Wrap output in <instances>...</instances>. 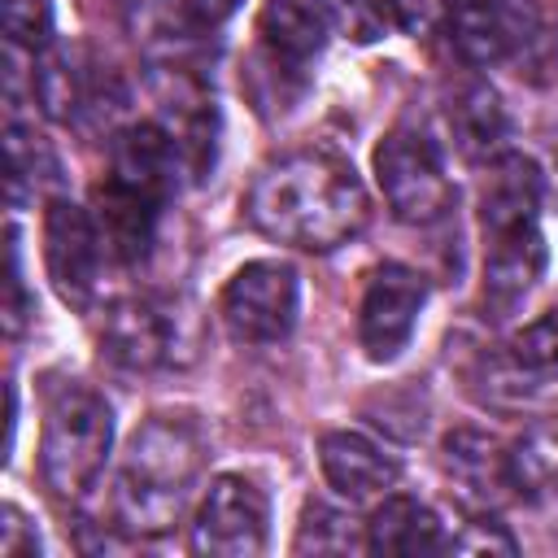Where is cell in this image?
<instances>
[{
    "label": "cell",
    "mask_w": 558,
    "mask_h": 558,
    "mask_svg": "<svg viewBox=\"0 0 558 558\" xmlns=\"http://www.w3.org/2000/svg\"><path fill=\"white\" fill-rule=\"evenodd\" d=\"M9 140H4V148H9V196H13V205L26 196V187L35 192V183L44 179V170L52 174L57 170V161H52V153L39 144V135H31V131H22L17 122H9V131H4Z\"/></svg>",
    "instance_id": "cell-23"
},
{
    "label": "cell",
    "mask_w": 558,
    "mask_h": 558,
    "mask_svg": "<svg viewBox=\"0 0 558 558\" xmlns=\"http://www.w3.org/2000/svg\"><path fill=\"white\" fill-rule=\"evenodd\" d=\"M423 305H427L423 275L401 266V262H384L371 275L362 310H357V340H362L366 357L371 362H392L410 344Z\"/></svg>",
    "instance_id": "cell-9"
},
{
    "label": "cell",
    "mask_w": 558,
    "mask_h": 558,
    "mask_svg": "<svg viewBox=\"0 0 558 558\" xmlns=\"http://www.w3.org/2000/svg\"><path fill=\"white\" fill-rule=\"evenodd\" d=\"M39 554V536L26 527V514L17 506H4V523H0V558H35Z\"/></svg>",
    "instance_id": "cell-29"
},
{
    "label": "cell",
    "mask_w": 558,
    "mask_h": 558,
    "mask_svg": "<svg viewBox=\"0 0 558 558\" xmlns=\"http://www.w3.org/2000/svg\"><path fill=\"white\" fill-rule=\"evenodd\" d=\"M436 9H440V0H388V13L401 31H427Z\"/></svg>",
    "instance_id": "cell-30"
},
{
    "label": "cell",
    "mask_w": 558,
    "mask_h": 558,
    "mask_svg": "<svg viewBox=\"0 0 558 558\" xmlns=\"http://www.w3.org/2000/svg\"><path fill=\"white\" fill-rule=\"evenodd\" d=\"M301 283L288 262H248L222 288V323L244 344H275L296 327Z\"/></svg>",
    "instance_id": "cell-6"
},
{
    "label": "cell",
    "mask_w": 558,
    "mask_h": 558,
    "mask_svg": "<svg viewBox=\"0 0 558 558\" xmlns=\"http://www.w3.org/2000/svg\"><path fill=\"white\" fill-rule=\"evenodd\" d=\"M4 35L13 48L44 52L52 44V0H4Z\"/></svg>",
    "instance_id": "cell-25"
},
{
    "label": "cell",
    "mask_w": 558,
    "mask_h": 558,
    "mask_svg": "<svg viewBox=\"0 0 558 558\" xmlns=\"http://www.w3.org/2000/svg\"><path fill=\"white\" fill-rule=\"evenodd\" d=\"M270 506L266 493L244 475H218L196 510L192 549L205 558H257L266 549Z\"/></svg>",
    "instance_id": "cell-7"
},
{
    "label": "cell",
    "mask_w": 558,
    "mask_h": 558,
    "mask_svg": "<svg viewBox=\"0 0 558 558\" xmlns=\"http://www.w3.org/2000/svg\"><path fill=\"white\" fill-rule=\"evenodd\" d=\"M161 205L157 196L148 192H135V187H122L105 174V183L96 187V227L105 235V248L118 257V262H140L157 235V218H161Z\"/></svg>",
    "instance_id": "cell-15"
},
{
    "label": "cell",
    "mask_w": 558,
    "mask_h": 558,
    "mask_svg": "<svg viewBox=\"0 0 558 558\" xmlns=\"http://www.w3.org/2000/svg\"><path fill=\"white\" fill-rule=\"evenodd\" d=\"M449 39L471 65H497L536 35L532 0H445Z\"/></svg>",
    "instance_id": "cell-10"
},
{
    "label": "cell",
    "mask_w": 558,
    "mask_h": 558,
    "mask_svg": "<svg viewBox=\"0 0 558 558\" xmlns=\"http://www.w3.org/2000/svg\"><path fill=\"white\" fill-rule=\"evenodd\" d=\"M541 196L545 179L532 157L523 153H501L493 157L480 192V222L484 227H506V222H532L541 218Z\"/></svg>",
    "instance_id": "cell-16"
},
{
    "label": "cell",
    "mask_w": 558,
    "mask_h": 558,
    "mask_svg": "<svg viewBox=\"0 0 558 558\" xmlns=\"http://www.w3.org/2000/svg\"><path fill=\"white\" fill-rule=\"evenodd\" d=\"M248 222L292 248H336L366 227V187L353 166L327 148H296L275 157L244 196Z\"/></svg>",
    "instance_id": "cell-1"
},
{
    "label": "cell",
    "mask_w": 558,
    "mask_h": 558,
    "mask_svg": "<svg viewBox=\"0 0 558 558\" xmlns=\"http://www.w3.org/2000/svg\"><path fill=\"white\" fill-rule=\"evenodd\" d=\"M109 445H113V414L105 397H96L83 384L57 388L39 436V471L52 497L78 501L105 471Z\"/></svg>",
    "instance_id": "cell-3"
},
{
    "label": "cell",
    "mask_w": 558,
    "mask_h": 558,
    "mask_svg": "<svg viewBox=\"0 0 558 558\" xmlns=\"http://www.w3.org/2000/svg\"><path fill=\"white\" fill-rule=\"evenodd\" d=\"M371 554H436L449 549L440 519L414 497H384V506L366 523Z\"/></svg>",
    "instance_id": "cell-17"
},
{
    "label": "cell",
    "mask_w": 558,
    "mask_h": 558,
    "mask_svg": "<svg viewBox=\"0 0 558 558\" xmlns=\"http://www.w3.org/2000/svg\"><path fill=\"white\" fill-rule=\"evenodd\" d=\"M318 462H323L327 484L349 501L388 497V488L401 475L397 458L362 432H327L323 445H318Z\"/></svg>",
    "instance_id": "cell-13"
},
{
    "label": "cell",
    "mask_w": 558,
    "mask_h": 558,
    "mask_svg": "<svg viewBox=\"0 0 558 558\" xmlns=\"http://www.w3.org/2000/svg\"><path fill=\"white\" fill-rule=\"evenodd\" d=\"M31 314H35V296H26V283H22V248H17V231L9 227V305H4L9 336H17Z\"/></svg>",
    "instance_id": "cell-27"
},
{
    "label": "cell",
    "mask_w": 558,
    "mask_h": 558,
    "mask_svg": "<svg viewBox=\"0 0 558 558\" xmlns=\"http://www.w3.org/2000/svg\"><path fill=\"white\" fill-rule=\"evenodd\" d=\"M375 179L401 222L427 227L453 209V179L445 174L440 148L414 126H397L384 135V144L375 148Z\"/></svg>",
    "instance_id": "cell-5"
},
{
    "label": "cell",
    "mask_w": 558,
    "mask_h": 558,
    "mask_svg": "<svg viewBox=\"0 0 558 558\" xmlns=\"http://www.w3.org/2000/svg\"><path fill=\"white\" fill-rule=\"evenodd\" d=\"M35 96L44 105V113L70 122L78 118V109L87 105V83H83V70L65 57V52H39V70H35Z\"/></svg>",
    "instance_id": "cell-22"
},
{
    "label": "cell",
    "mask_w": 558,
    "mask_h": 558,
    "mask_svg": "<svg viewBox=\"0 0 558 558\" xmlns=\"http://www.w3.org/2000/svg\"><path fill=\"white\" fill-rule=\"evenodd\" d=\"M449 131H453V144L466 153V157H488L501 148L510 122H506V109H501V96L471 78L462 83L453 96H449Z\"/></svg>",
    "instance_id": "cell-18"
},
{
    "label": "cell",
    "mask_w": 558,
    "mask_h": 558,
    "mask_svg": "<svg viewBox=\"0 0 558 558\" xmlns=\"http://www.w3.org/2000/svg\"><path fill=\"white\" fill-rule=\"evenodd\" d=\"M179 323L157 301H118L100 323V353L122 371H157L174 362Z\"/></svg>",
    "instance_id": "cell-12"
},
{
    "label": "cell",
    "mask_w": 558,
    "mask_h": 558,
    "mask_svg": "<svg viewBox=\"0 0 558 558\" xmlns=\"http://www.w3.org/2000/svg\"><path fill=\"white\" fill-rule=\"evenodd\" d=\"M201 462H205V445L187 418L153 414L144 427H135L118 466V488H113L122 527L140 536L170 532L192 497Z\"/></svg>",
    "instance_id": "cell-2"
},
{
    "label": "cell",
    "mask_w": 558,
    "mask_h": 558,
    "mask_svg": "<svg viewBox=\"0 0 558 558\" xmlns=\"http://www.w3.org/2000/svg\"><path fill=\"white\" fill-rule=\"evenodd\" d=\"M327 26L305 0H266L257 13V61L253 87L262 105H292L305 92L310 65L323 52Z\"/></svg>",
    "instance_id": "cell-4"
},
{
    "label": "cell",
    "mask_w": 558,
    "mask_h": 558,
    "mask_svg": "<svg viewBox=\"0 0 558 558\" xmlns=\"http://www.w3.org/2000/svg\"><path fill=\"white\" fill-rule=\"evenodd\" d=\"M449 549H458V554H514L519 545H514V536L506 532V523H497V519H475V523L462 527V536L449 541Z\"/></svg>",
    "instance_id": "cell-26"
},
{
    "label": "cell",
    "mask_w": 558,
    "mask_h": 558,
    "mask_svg": "<svg viewBox=\"0 0 558 558\" xmlns=\"http://www.w3.org/2000/svg\"><path fill=\"white\" fill-rule=\"evenodd\" d=\"M105 235L96 218L74 201H52L44 214V262L48 279L70 305H87L100 288V262H105Z\"/></svg>",
    "instance_id": "cell-8"
},
{
    "label": "cell",
    "mask_w": 558,
    "mask_h": 558,
    "mask_svg": "<svg viewBox=\"0 0 558 558\" xmlns=\"http://www.w3.org/2000/svg\"><path fill=\"white\" fill-rule=\"evenodd\" d=\"M157 100H161V131L170 135L179 161L187 174H205V166L214 161V100L205 96V87L187 74H170L157 83Z\"/></svg>",
    "instance_id": "cell-14"
},
{
    "label": "cell",
    "mask_w": 558,
    "mask_h": 558,
    "mask_svg": "<svg viewBox=\"0 0 558 558\" xmlns=\"http://www.w3.org/2000/svg\"><path fill=\"white\" fill-rule=\"evenodd\" d=\"M510 362L519 371H532V375L558 371V305L510 336Z\"/></svg>",
    "instance_id": "cell-24"
},
{
    "label": "cell",
    "mask_w": 558,
    "mask_h": 558,
    "mask_svg": "<svg viewBox=\"0 0 558 558\" xmlns=\"http://www.w3.org/2000/svg\"><path fill=\"white\" fill-rule=\"evenodd\" d=\"M366 549V527L327 501H305L292 554H353Z\"/></svg>",
    "instance_id": "cell-21"
},
{
    "label": "cell",
    "mask_w": 558,
    "mask_h": 558,
    "mask_svg": "<svg viewBox=\"0 0 558 558\" xmlns=\"http://www.w3.org/2000/svg\"><path fill=\"white\" fill-rule=\"evenodd\" d=\"M506 475H510V488L527 497H541L545 488H554L558 484V423L527 427L506 449Z\"/></svg>",
    "instance_id": "cell-20"
},
{
    "label": "cell",
    "mask_w": 558,
    "mask_h": 558,
    "mask_svg": "<svg viewBox=\"0 0 558 558\" xmlns=\"http://www.w3.org/2000/svg\"><path fill=\"white\" fill-rule=\"evenodd\" d=\"M240 4L244 0H179V22L187 31H196V35H209V31L227 26Z\"/></svg>",
    "instance_id": "cell-28"
},
{
    "label": "cell",
    "mask_w": 558,
    "mask_h": 558,
    "mask_svg": "<svg viewBox=\"0 0 558 558\" xmlns=\"http://www.w3.org/2000/svg\"><path fill=\"white\" fill-rule=\"evenodd\" d=\"M445 466H449V475L466 488V493H475V497H497L501 488H510V475H506V453H501V445L493 440V436H484V432H471V427H462V432H449L445 436Z\"/></svg>",
    "instance_id": "cell-19"
},
{
    "label": "cell",
    "mask_w": 558,
    "mask_h": 558,
    "mask_svg": "<svg viewBox=\"0 0 558 558\" xmlns=\"http://www.w3.org/2000/svg\"><path fill=\"white\" fill-rule=\"evenodd\" d=\"M545 270V235L541 222H506L484 227V305L510 314Z\"/></svg>",
    "instance_id": "cell-11"
}]
</instances>
